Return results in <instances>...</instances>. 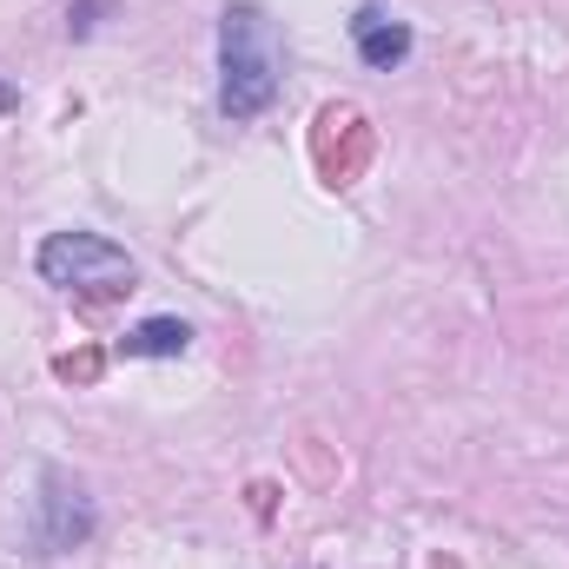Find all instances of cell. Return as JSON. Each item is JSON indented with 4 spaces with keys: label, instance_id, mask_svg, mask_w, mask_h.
<instances>
[{
    "label": "cell",
    "instance_id": "obj_1",
    "mask_svg": "<svg viewBox=\"0 0 569 569\" xmlns=\"http://www.w3.org/2000/svg\"><path fill=\"white\" fill-rule=\"evenodd\" d=\"M279 87V53H272V27L259 7H232L226 13V113L252 120Z\"/></svg>",
    "mask_w": 569,
    "mask_h": 569
},
{
    "label": "cell",
    "instance_id": "obj_2",
    "mask_svg": "<svg viewBox=\"0 0 569 569\" xmlns=\"http://www.w3.org/2000/svg\"><path fill=\"white\" fill-rule=\"evenodd\" d=\"M40 279L87 291V298H120V291H133V259L100 232H53L40 246Z\"/></svg>",
    "mask_w": 569,
    "mask_h": 569
},
{
    "label": "cell",
    "instance_id": "obj_3",
    "mask_svg": "<svg viewBox=\"0 0 569 569\" xmlns=\"http://www.w3.org/2000/svg\"><path fill=\"white\" fill-rule=\"evenodd\" d=\"M351 40H358L365 67H398V60L411 53V27H405L398 13H385V7H358V20H351Z\"/></svg>",
    "mask_w": 569,
    "mask_h": 569
},
{
    "label": "cell",
    "instance_id": "obj_4",
    "mask_svg": "<svg viewBox=\"0 0 569 569\" xmlns=\"http://www.w3.org/2000/svg\"><path fill=\"white\" fill-rule=\"evenodd\" d=\"M186 345H192V325H186V318H146V325H133V331L120 338L127 358H179Z\"/></svg>",
    "mask_w": 569,
    "mask_h": 569
}]
</instances>
